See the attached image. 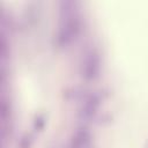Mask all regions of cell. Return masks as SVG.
<instances>
[{
    "mask_svg": "<svg viewBox=\"0 0 148 148\" xmlns=\"http://www.w3.org/2000/svg\"><path fill=\"white\" fill-rule=\"evenodd\" d=\"M81 20L79 15L60 18V27L56 36V44L59 47H66L73 43L81 32Z\"/></svg>",
    "mask_w": 148,
    "mask_h": 148,
    "instance_id": "cell-1",
    "label": "cell"
},
{
    "mask_svg": "<svg viewBox=\"0 0 148 148\" xmlns=\"http://www.w3.org/2000/svg\"><path fill=\"white\" fill-rule=\"evenodd\" d=\"M99 69H101V59L98 53L94 50L87 52L81 62V68H80V73L82 77H84L86 80H95L99 75Z\"/></svg>",
    "mask_w": 148,
    "mask_h": 148,
    "instance_id": "cell-2",
    "label": "cell"
},
{
    "mask_svg": "<svg viewBox=\"0 0 148 148\" xmlns=\"http://www.w3.org/2000/svg\"><path fill=\"white\" fill-rule=\"evenodd\" d=\"M91 140L90 132L87 128H79L72 136L68 148H86Z\"/></svg>",
    "mask_w": 148,
    "mask_h": 148,
    "instance_id": "cell-3",
    "label": "cell"
},
{
    "mask_svg": "<svg viewBox=\"0 0 148 148\" xmlns=\"http://www.w3.org/2000/svg\"><path fill=\"white\" fill-rule=\"evenodd\" d=\"M77 14V2L71 0H62L59 2V15L60 18L69 17Z\"/></svg>",
    "mask_w": 148,
    "mask_h": 148,
    "instance_id": "cell-4",
    "label": "cell"
},
{
    "mask_svg": "<svg viewBox=\"0 0 148 148\" xmlns=\"http://www.w3.org/2000/svg\"><path fill=\"white\" fill-rule=\"evenodd\" d=\"M88 91L82 87H73L64 92V97L68 101H84V98L88 96Z\"/></svg>",
    "mask_w": 148,
    "mask_h": 148,
    "instance_id": "cell-5",
    "label": "cell"
},
{
    "mask_svg": "<svg viewBox=\"0 0 148 148\" xmlns=\"http://www.w3.org/2000/svg\"><path fill=\"white\" fill-rule=\"evenodd\" d=\"M96 110H97V109L83 104L82 108H81V109L79 110V112H77V117H79L81 120H92V119H95V117H96Z\"/></svg>",
    "mask_w": 148,
    "mask_h": 148,
    "instance_id": "cell-6",
    "label": "cell"
},
{
    "mask_svg": "<svg viewBox=\"0 0 148 148\" xmlns=\"http://www.w3.org/2000/svg\"><path fill=\"white\" fill-rule=\"evenodd\" d=\"M44 127H45V117L43 114H37L34 119V128L39 132Z\"/></svg>",
    "mask_w": 148,
    "mask_h": 148,
    "instance_id": "cell-7",
    "label": "cell"
},
{
    "mask_svg": "<svg viewBox=\"0 0 148 148\" xmlns=\"http://www.w3.org/2000/svg\"><path fill=\"white\" fill-rule=\"evenodd\" d=\"M32 145V136L30 134H24L21 139H20V148H30Z\"/></svg>",
    "mask_w": 148,
    "mask_h": 148,
    "instance_id": "cell-8",
    "label": "cell"
},
{
    "mask_svg": "<svg viewBox=\"0 0 148 148\" xmlns=\"http://www.w3.org/2000/svg\"><path fill=\"white\" fill-rule=\"evenodd\" d=\"M145 148H148V141L146 142V145H145Z\"/></svg>",
    "mask_w": 148,
    "mask_h": 148,
    "instance_id": "cell-9",
    "label": "cell"
}]
</instances>
